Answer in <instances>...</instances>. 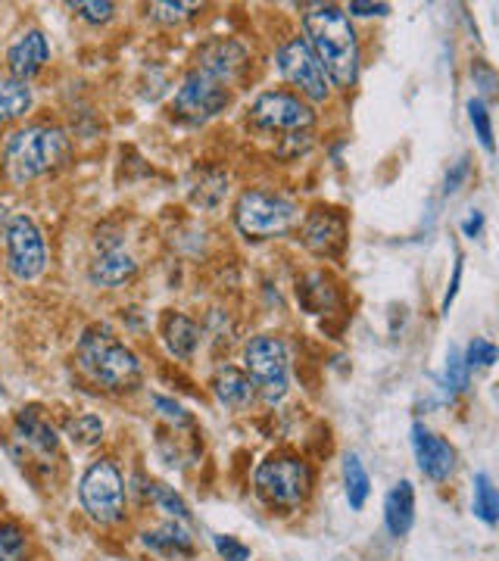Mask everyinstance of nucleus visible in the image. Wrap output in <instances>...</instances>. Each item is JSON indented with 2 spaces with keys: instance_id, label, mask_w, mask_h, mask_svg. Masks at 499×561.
Here are the masks:
<instances>
[{
  "instance_id": "nucleus-4",
  "label": "nucleus",
  "mask_w": 499,
  "mask_h": 561,
  "mask_svg": "<svg viewBox=\"0 0 499 561\" xmlns=\"http://www.w3.org/2000/svg\"><path fill=\"white\" fill-rule=\"evenodd\" d=\"M253 486L272 508H299L313 493V468L294 453H272L257 465Z\"/></svg>"
},
{
  "instance_id": "nucleus-10",
  "label": "nucleus",
  "mask_w": 499,
  "mask_h": 561,
  "mask_svg": "<svg viewBox=\"0 0 499 561\" xmlns=\"http://www.w3.org/2000/svg\"><path fill=\"white\" fill-rule=\"evenodd\" d=\"M275 60H279V72L284 76V81H291L294 88H299V94H303L306 101H328V94H331V79H328V72H325V66L319 62V57L313 54L309 41L291 38L287 44H281Z\"/></svg>"
},
{
  "instance_id": "nucleus-33",
  "label": "nucleus",
  "mask_w": 499,
  "mask_h": 561,
  "mask_svg": "<svg viewBox=\"0 0 499 561\" xmlns=\"http://www.w3.org/2000/svg\"><path fill=\"white\" fill-rule=\"evenodd\" d=\"M72 10L79 13L81 20L84 22H94V25H100V22H110L113 20V13H116V7L113 3H100V0H79V3H72Z\"/></svg>"
},
{
  "instance_id": "nucleus-8",
  "label": "nucleus",
  "mask_w": 499,
  "mask_h": 561,
  "mask_svg": "<svg viewBox=\"0 0 499 561\" xmlns=\"http://www.w3.org/2000/svg\"><path fill=\"white\" fill-rule=\"evenodd\" d=\"M228 103H231L228 84H222V81L209 79L206 72L194 69L179 84V91L172 98V113L184 125H203V122L216 119L219 113H225Z\"/></svg>"
},
{
  "instance_id": "nucleus-14",
  "label": "nucleus",
  "mask_w": 499,
  "mask_h": 561,
  "mask_svg": "<svg viewBox=\"0 0 499 561\" xmlns=\"http://www.w3.org/2000/svg\"><path fill=\"white\" fill-rule=\"evenodd\" d=\"M303 243L316 256H338L347 243V221L334 209H313L303 221Z\"/></svg>"
},
{
  "instance_id": "nucleus-43",
  "label": "nucleus",
  "mask_w": 499,
  "mask_h": 561,
  "mask_svg": "<svg viewBox=\"0 0 499 561\" xmlns=\"http://www.w3.org/2000/svg\"><path fill=\"white\" fill-rule=\"evenodd\" d=\"M0 397H3V387H0Z\"/></svg>"
},
{
  "instance_id": "nucleus-42",
  "label": "nucleus",
  "mask_w": 499,
  "mask_h": 561,
  "mask_svg": "<svg viewBox=\"0 0 499 561\" xmlns=\"http://www.w3.org/2000/svg\"><path fill=\"white\" fill-rule=\"evenodd\" d=\"M10 219H13V216H10V213H7V206L0 203V238H7V228H10Z\"/></svg>"
},
{
  "instance_id": "nucleus-17",
  "label": "nucleus",
  "mask_w": 499,
  "mask_h": 561,
  "mask_svg": "<svg viewBox=\"0 0 499 561\" xmlns=\"http://www.w3.org/2000/svg\"><path fill=\"white\" fill-rule=\"evenodd\" d=\"M135 275H138V262L120 243L103 247L94 265H91V280L98 287H120V284L132 280Z\"/></svg>"
},
{
  "instance_id": "nucleus-30",
  "label": "nucleus",
  "mask_w": 499,
  "mask_h": 561,
  "mask_svg": "<svg viewBox=\"0 0 499 561\" xmlns=\"http://www.w3.org/2000/svg\"><path fill=\"white\" fill-rule=\"evenodd\" d=\"M66 437L76 446H81V449H91V446H98L103 440V421L98 415H91V412H81L76 419H69Z\"/></svg>"
},
{
  "instance_id": "nucleus-40",
  "label": "nucleus",
  "mask_w": 499,
  "mask_h": 561,
  "mask_svg": "<svg viewBox=\"0 0 499 561\" xmlns=\"http://www.w3.org/2000/svg\"><path fill=\"white\" fill-rule=\"evenodd\" d=\"M460 284H462V256L456 260V272H453V280H450V287H446V297H443V306H440V312H443V316H450V306H453L456 294H460Z\"/></svg>"
},
{
  "instance_id": "nucleus-11",
  "label": "nucleus",
  "mask_w": 499,
  "mask_h": 561,
  "mask_svg": "<svg viewBox=\"0 0 499 561\" xmlns=\"http://www.w3.org/2000/svg\"><path fill=\"white\" fill-rule=\"evenodd\" d=\"M7 268L16 280H35L47 268V243L32 216L16 213L7 228Z\"/></svg>"
},
{
  "instance_id": "nucleus-9",
  "label": "nucleus",
  "mask_w": 499,
  "mask_h": 561,
  "mask_svg": "<svg viewBox=\"0 0 499 561\" xmlns=\"http://www.w3.org/2000/svg\"><path fill=\"white\" fill-rule=\"evenodd\" d=\"M250 125L262 135H299L316 125V113L287 91H265L250 106Z\"/></svg>"
},
{
  "instance_id": "nucleus-20",
  "label": "nucleus",
  "mask_w": 499,
  "mask_h": 561,
  "mask_svg": "<svg viewBox=\"0 0 499 561\" xmlns=\"http://www.w3.org/2000/svg\"><path fill=\"white\" fill-rule=\"evenodd\" d=\"M213 390H216V397L225 409H247L250 402H253V393H257V383L250 381V375L247 371H240L235 365H225L216 371V378H213Z\"/></svg>"
},
{
  "instance_id": "nucleus-6",
  "label": "nucleus",
  "mask_w": 499,
  "mask_h": 561,
  "mask_svg": "<svg viewBox=\"0 0 499 561\" xmlns=\"http://www.w3.org/2000/svg\"><path fill=\"white\" fill-rule=\"evenodd\" d=\"M79 502L94 524H120L125 518V478L113 459H98L84 468L79 481Z\"/></svg>"
},
{
  "instance_id": "nucleus-15",
  "label": "nucleus",
  "mask_w": 499,
  "mask_h": 561,
  "mask_svg": "<svg viewBox=\"0 0 499 561\" xmlns=\"http://www.w3.org/2000/svg\"><path fill=\"white\" fill-rule=\"evenodd\" d=\"M50 60V44L44 38L41 28H29L22 32L20 38L10 44L7 50V69H10V79L29 81L38 76L41 69Z\"/></svg>"
},
{
  "instance_id": "nucleus-27",
  "label": "nucleus",
  "mask_w": 499,
  "mask_h": 561,
  "mask_svg": "<svg viewBox=\"0 0 499 561\" xmlns=\"http://www.w3.org/2000/svg\"><path fill=\"white\" fill-rule=\"evenodd\" d=\"M440 390H443V400H456L460 393L468 390V365H465V356L456 346L446 353V368H443V378H440Z\"/></svg>"
},
{
  "instance_id": "nucleus-31",
  "label": "nucleus",
  "mask_w": 499,
  "mask_h": 561,
  "mask_svg": "<svg viewBox=\"0 0 499 561\" xmlns=\"http://www.w3.org/2000/svg\"><path fill=\"white\" fill-rule=\"evenodd\" d=\"M465 110H468V122H472V128H475L478 144L487 153H494V150H497V140H494V119H490L487 103L480 101V98H472V101L465 103Z\"/></svg>"
},
{
  "instance_id": "nucleus-22",
  "label": "nucleus",
  "mask_w": 499,
  "mask_h": 561,
  "mask_svg": "<svg viewBox=\"0 0 499 561\" xmlns=\"http://www.w3.org/2000/svg\"><path fill=\"white\" fill-rule=\"evenodd\" d=\"M191 201L197 203L200 209H216L225 194H228V175L222 169H197L194 172V184H191Z\"/></svg>"
},
{
  "instance_id": "nucleus-28",
  "label": "nucleus",
  "mask_w": 499,
  "mask_h": 561,
  "mask_svg": "<svg viewBox=\"0 0 499 561\" xmlns=\"http://www.w3.org/2000/svg\"><path fill=\"white\" fill-rule=\"evenodd\" d=\"M0 561H29V534L20 522H0Z\"/></svg>"
},
{
  "instance_id": "nucleus-5",
  "label": "nucleus",
  "mask_w": 499,
  "mask_h": 561,
  "mask_svg": "<svg viewBox=\"0 0 499 561\" xmlns=\"http://www.w3.org/2000/svg\"><path fill=\"white\" fill-rule=\"evenodd\" d=\"M297 219V203L281 194H269V191H243L235 206V225L250 241H269V238L287 234Z\"/></svg>"
},
{
  "instance_id": "nucleus-21",
  "label": "nucleus",
  "mask_w": 499,
  "mask_h": 561,
  "mask_svg": "<svg viewBox=\"0 0 499 561\" xmlns=\"http://www.w3.org/2000/svg\"><path fill=\"white\" fill-rule=\"evenodd\" d=\"M162 337H166V350L175 356V359L188 362L197 353L200 343V328L197 321L181 316V312H169L162 321Z\"/></svg>"
},
{
  "instance_id": "nucleus-3",
  "label": "nucleus",
  "mask_w": 499,
  "mask_h": 561,
  "mask_svg": "<svg viewBox=\"0 0 499 561\" xmlns=\"http://www.w3.org/2000/svg\"><path fill=\"white\" fill-rule=\"evenodd\" d=\"M79 365L81 371L106 390H135L140 383L138 356L113 334L106 324L84 328L79 341Z\"/></svg>"
},
{
  "instance_id": "nucleus-37",
  "label": "nucleus",
  "mask_w": 499,
  "mask_h": 561,
  "mask_svg": "<svg viewBox=\"0 0 499 561\" xmlns=\"http://www.w3.org/2000/svg\"><path fill=\"white\" fill-rule=\"evenodd\" d=\"M468 172H472V162H468V157H460V160L446 169V179H443V194H446V197H450V194H456L462 184H465V179H468Z\"/></svg>"
},
{
  "instance_id": "nucleus-35",
  "label": "nucleus",
  "mask_w": 499,
  "mask_h": 561,
  "mask_svg": "<svg viewBox=\"0 0 499 561\" xmlns=\"http://www.w3.org/2000/svg\"><path fill=\"white\" fill-rule=\"evenodd\" d=\"M154 409H157L166 421H172L175 427H188V424H191V415L184 412V405H179L175 400H169V397H160V393H157V397H154Z\"/></svg>"
},
{
  "instance_id": "nucleus-32",
  "label": "nucleus",
  "mask_w": 499,
  "mask_h": 561,
  "mask_svg": "<svg viewBox=\"0 0 499 561\" xmlns=\"http://www.w3.org/2000/svg\"><path fill=\"white\" fill-rule=\"evenodd\" d=\"M462 356H465V365H468V368H490V365H497L499 362V346L497 343L484 341V337H475V341L468 343V350H465Z\"/></svg>"
},
{
  "instance_id": "nucleus-7",
  "label": "nucleus",
  "mask_w": 499,
  "mask_h": 561,
  "mask_svg": "<svg viewBox=\"0 0 499 561\" xmlns=\"http://www.w3.org/2000/svg\"><path fill=\"white\" fill-rule=\"evenodd\" d=\"M243 368L269 402L284 400L291 387V356L281 337L260 334L243 346Z\"/></svg>"
},
{
  "instance_id": "nucleus-19",
  "label": "nucleus",
  "mask_w": 499,
  "mask_h": 561,
  "mask_svg": "<svg viewBox=\"0 0 499 561\" xmlns=\"http://www.w3.org/2000/svg\"><path fill=\"white\" fill-rule=\"evenodd\" d=\"M384 524L394 537H406L416 524V486L412 481H399L384 496Z\"/></svg>"
},
{
  "instance_id": "nucleus-25",
  "label": "nucleus",
  "mask_w": 499,
  "mask_h": 561,
  "mask_svg": "<svg viewBox=\"0 0 499 561\" xmlns=\"http://www.w3.org/2000/svg\"><path fill=\"white\" fill-rule=\"evenodd\" d=\"M472 512L480 524L497 527L499 524V486L490 474H475V493H472Z\"/></svg>"
},
{
  "instance_id": "nucleus-2",
  "label": "nucleus",
  "mask_w": 499,
  "mask_h": 561,
  "mask_svg": "<svg viewBox=\"0 0 499 561\" xmlns=\"http://www.w3.org/2000/svg\"><path fill=\"white\" fill-rule=\"evenodd\" d=\"M69 157V138L57 125H25L3 144V169L13 184H29L54 172Z\"/></svg>"
},
{
  "instance_id": "nucleus-13",
  "label": "nucleus",
  "mask_w": 499,
  "mask_h": 561,
  "mask_svg": "<svg viewBox=\"0 0 499 561\" xmlns=\"http://www.w3.org/2000/svg\"><path fill=\"white\" fill-rule=\"evenodd\" d=\"M247 62H250V50L235 38L206 41L197 54L200 72H206L209 79L222 81V84H231L238 79L240 72L247 69Z\"/></svg>"
},
{
  "instance_id": "nucleus-18",
  "label": "nucleus",
  "mask_w": 499,
  "mask_h": 561,
  "mask_svg": "<svg viewBox=\"0 0 499 561\" xmlns=\"http://www.w3.org/2000/svg\"><path fill=\"white\" fill-rule=\"evenodd\" d=\"M140 542L147 549H154L157 556H166V559H191L194 556V534L188 530V524L181 522H166L162 527H154L147 530Z\"/></svg>"
},
{
  "instance_id": "nucleus-1",
  "label": "nucleus",
  "mask_w": 499,
  "mask_h": 561,
  "mask_svg": "<svg viewBox=\"0 0 499 561\" xmlns=\"http://www.w3.org/2000/svg\"><path fill=\"white\" fill-rule=\"evenodd\" d=\"M306 41L338 88H353L360 79V44L350 16L334 3H316L303 16Z\"/></svg>"
},
{
  "instance_id": "nucleus-41",
  "label": "nucleus",
  "mask_w": 499,
  "mask_h": 561,
  "mask_svg": "<svg viewBox=\"0 0 499 561\" xmlns=\"http://www.w3.org/2000/svg\"><path fill=\"white\" fill-rule=\"evenodd\" d=\"M480 231H484V213H478V209H475L468 219L462 221V234L475 241V238H480Z\"/></svg>"
},
{
  "instance_id": "nucleus-39",
  "label": "nucleus",
  "mask_w": 499,
  "mask_h": 561,
  "mask_svg": "<svg viewBox=\"0 0 499 561\" xmlns=\"http://www.w3.org/2000/svg\"><path fill=\"white\" fill-rule=\"evenodd\" d=\"M347 13H350V16H387L390 7H387V3H362V0H353V3L347 7Z\"/></svg>"
},
{
  "instance_id": "nucleus-34",
  "label": "nucleus",
  "mask_w": 499,
  "mask_h": 561,
  "mask_svg": "<svg viewBox=\"0 0 499 561\" xmlns=\"http://www.w3.org/2000/svg\"><path fill=\"white\" fill-rule=\"evenodd\" d=\"M213 546L219 552L222 561H250V546H243L238 537H228V534H216Z\"/></svg>"
},
{
  "instance_id": "nucleus-29",
  "label": "nucleus",
  "mask_w": 499,
  "mask_h": 561,
  "mask_svg": "<svg viewBox=\"0 0 499 561\" xmlns=\"http://www.w3.org/2000/svg\"><path fill=\"white\" fill-rule=\"evenodd\" d=\"M147 496H150V502H154L157 508H162V512L169 515V522L191 524V508H188V502L181 500L172 486H166V483H150V486H147Z\"/></svg>"
},
{
  "instance_id": "nucleus-26",
  "label": "nucleus",
  "mask_w": 499,
  "mask_h": 561,
  "mask_svg": "<svg viewBox=\"0 0 499 561\" xmlns=\"http://www.w3.org/2000/svg\"><path fill=\"white\" fill-rule=\"evenodd\" d=\"M297 297L303 302V309H309V312H325L331 302H334V287H331V280L325 278V275H306V278L299 280L297 287Z\"/></svg>"
},
{
  "instance_id": "nucleus-36",
  "label": "nucleus",
  "mask_w": 499,
  "mask_h": 561,
  "mask_svg": "<svg viewBox=\"0 0 499 561\" xmlns=\"http://www.w3.org/2000/svg\"><path fill=\"white\" fill-rule=\"evenodd\" d=\"M472 79H475V88H478L484 98L499 94V76L484 60H478L472 66Z\"/></svg>"
},
{
  "instance_id": "nucleus-24",
  "label": "nucleus",
  "mask_w": 499,
  "mask_h": 561,
  "mask_svg": "<svg viewBox=\"0 0 499 561\" xmlns=\"http://www.w3.org/2000/svg\"><path fill=\"white\" fill-rule=\"evenodd\" d=\"M343 490H347L350 508L362 512V505L368 502V493H372V478L356 453H347V459H343Z\"/></svg>"
},
{
  "instance_id": "nucleus-16",
  "label": "nucleus",
  "mask_w": 499,
  "mask_h": 561,
  "mask_svg": "<svg viewBox=\"0 0 499 561\" xmlns=\"http://www.w3.org/2000/svg\"><path fill=\"white\" fill-rule=\"evenodd\" d=\"M13 434H16V440L22 446H29L38 456H57V449H60V437H57L54 424L44 419V412H41L38 405H25V409L16 412Z\"/></svg>"
},
{
  "instance_id": "nucleus-38",
  "label": "nucleus",
  "mask_w": 499,
  "mask_h": 561,
  "mask_svg": "<svg viewBox=\"0 0 499 561\" xmlns=\"http://www.w3.org/2000/svg\"><path fill=\"white\" fill-rule=\"evenodd\" d=\"M191 10H197V3H154V20L157 22H181L191 16Z\"/></svg>"
},
{
  "instance_id": "nucleus-23",
  "label": "nucleus",
  "mask_w": 499,
  "mask_h": 561,
  "mask_svg": "<svg viewBox=\"0 0 499 561\" xmlns=\"http://www.w3.org/2000/svg\"><path fill=\"white\" fill-rule=\"evenodd\" d=\"M35 103V94L29 88V81L20 79H0V125L22 119Z\"/></svg>"
},
{
  "instance_id": "nucleus-12",
  "label": "nucleus",
  "mask_w": 499,
  "mask_h": 561,
  "mask_svg": "<svg viewBox=\"0 0 499 561\" xmlns=\"http://www.w3.org/2000/svg\"><path fill=\"white\" fill-rule=\"evenodd\" d=\"M412 453L419 461V471L428 481L443 483L456 474V449L453 443L443 440L440 434H434L424 424H412Z\"/></svg>"
}]
</instances>
